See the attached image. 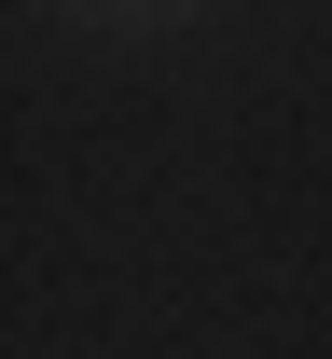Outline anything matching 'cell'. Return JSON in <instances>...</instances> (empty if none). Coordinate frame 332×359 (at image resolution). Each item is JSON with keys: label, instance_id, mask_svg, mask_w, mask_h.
I'll return each instance as SVG.
<instances>
[]
</instances>
